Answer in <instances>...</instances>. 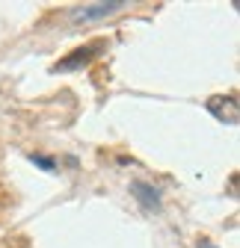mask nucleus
<instances>
[{
    "instance_id": "nucleus-1",
    "label": "nucleus",
    "mask_w": 240,
    "mask_h": 248,
    "mask_svg": "<svg viewBox=\"0 0 240 248\" xmlns=\"http://www.w3.org/2000/svg\"><path fill=\"white\" fill-rule=\"evenodd\" d=\"M104 50H107V42H104V39H98V42H89V45H83V47L71 50L69 56H63V59L56 62V65H51V74H69V71H77V68L89 65L92 59H98Z\"/></svg>"
},
{
    "instance_id": "nucleus-2",
    "label": "nucleus",
    "mask_w": 240,
    "mask_h": 248,
    "mask_svg": "<svg viewBox=\"0 0 240 248\" xmlns=\"http://www.w3.org/2000/svg\"><path fill=\"white\" fill-rule=\"evenodd\" d=\"M128 9L125 0H110V3H89V6H80L71 12V21L74 24H89V21H101V18H110L116 12Z\"/></svg>"
},
{
    "instance_id": "nucleus-3",
    "label": "nucleus",
    "mask_w": 240,
    "mask_h": 248,
    "mask_svg": "<svg viewBox=\"0 0 240 248\" xmlns=\"http://www.w3.org/2000/svg\"><path fill=\"white\" fill-rule=\"evenodd\" d=\"M205 109L211 112L217 121H223V124H237V98L234 95H214V98H207Z\"/></svg>"
},
{
    "instance_id": "nucleus-4",
    "label": "nucleus",
    "mask_w": 240,
    "mask_h": 248,
    "mask_svg": "<svg viewBox=\"0 0 240 248\" xmlns=\"http://www.w3.org/2000/svg\"><path fill=\"white\" fill-rule=\"evenodd\" d=\"M131 192H134V198L139 201V207L142 210H160V192L154 189L152 183H145V180H131Z\"/></svg>"
},
{
    "instance_id": "nucleus-5",
    "label": "nucleus",
    "mask_w": 240,
    "mask_h": 248,
    "mask_svg": "<svg viewBox=\"0 0 240 248\" xmlns=\"http://www.w3.org/2000/svg\"><path fill=\"white\" fill-rule=\"evenodd\" d=\"M30 163L39 166V169H45V171H53V169H56V160H51V157H39V154H30Z\"/></svg>"
},
{
    "instance_id": "nucleus-6",
    "label": "nucleus",
    "mask_w": 240,
    "mask_h": 248,
    "mask_svg": "<svg viewBox=\"0 0 240 248\" xmlns=\"http://www.w3.org/2000/svg\"><path fill=\"white\" fill-rule=\"evenodd\" d=\"M199 248H214V245H211V242H207V239H202V242H199Z\"/></svg>"
}]
</instances>
